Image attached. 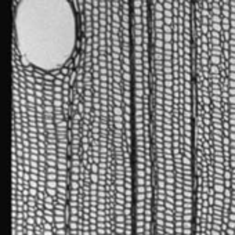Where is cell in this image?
Returning <instances> with one entry per match:
<instances>
[{
    "label": "cell",
    "mask_w": 235,
    "mask_h": 235,
    "mask_svg": "<svg viewBox=\"0 0 235 235\" xmlns=\"http://www.w3.org/2000/svg\"><path fill=\"white\" fill-rule=\"evenodd\" d=\"M15 44L22 61L42 72L62 69L76 51L79 28L71 0H19Z\"/></svg>",
    "instance_id": "6da1fadb"
}]
</instances>
